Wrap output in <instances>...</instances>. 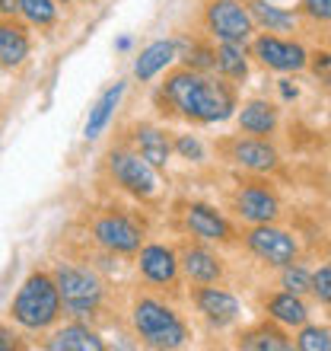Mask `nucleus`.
<instances>
[{
	"instance_id": "1",
	"label": "nucleus",
	"mask_w": 331,
	"mask_h": 351,
	"mask_svg": "<svg viewBox=\"0 0 331 351\" xmlns=\"http://www.w3.org/2000/svg\"><path fill=\"white\" fill-rule=\"evenodd\" d=\"M159 115H172L188 125H223L239 109V86L217 74H198L191 67H175L159 84Z\"/></svg>"
},
{
	"instance_id": "2",
	"label": "nucleus",
	"mask_w": 331,
	"mask_h": 351,
	"mask_svg": "<svg viewBox=\"0 0 331 351\" xmlns=\"http://www.w3.org/2000/svg\"><path fill=\"white\" fill-rule=\"evenodd\" d=\"M131 329L137 335L140 345L159 351H175L191 342V329L185 323V316L175 310L169 300L157 294H137L131 304Z\"/></svg>"
},
{
	"instance_id": "3",
	"label": "nucleus",
	"mask_w": 331,
	"mask_h": 351,
	"mask_svg": "<svg viewBox=\"0 0 331 351\" xmlns=\"http://www.w3.org/2000/svg\"><path fill=\"white\" fill-rule=\"evenodd\" d=\"M64 316V304L57 294L55 275L45 268L29 271L26 281L19 285L16 297L10 300V319L23 332H51Z\"/></svg>"
},
{
	"instance_id": "4",
	"label": "nucleus",
	"mask_w": 331,
	"mask_h": 351,
	"mask_svg": "<svg viewBox=\"0 0 331 351\" xmlns=\"http://www.w3.org/2000/svg\"><path fill=\"white\" fill-rule=\"evenodd\" d=\"M51 275H55L57 294H61V304H64V316L90 323L92 316L102 313L109 287H105V281L99 278L96 268L74 265V262H57Z\"/></svg>"
},
{
	"instance_id": "5",
	"label": "nucleus",
	"mask_w": 331,
	"mask_h": 351,
	"mask_svg": "<svg viewBox=\"0 0 331 351\" xmlns=\"http://www.w3.org/2000/svg\"><path fill=\"white\" fill-rule=\"evenodd\" d=\"M105 169H109L111 182L118 185L121 192H128L131 198H137V202H153L163 192L159 169L150 167L131 144L128 147H111L105 154Z\"/></svg>"
},
{
	"instance_id": "6",
	"label": "nucleus",
	"mask_w": 331,
	"mask_h": 351,
	"mask_svg": "<svg viewBox=\"0 0 331 351\" xmlns=\"http://www.w3.org/2000/svg\"><path fill=\"white\" fill-rule=\"evenodd\" d=\"M248 55L252 64L271 74H306V61H309V48L303 38L296 36H277V32H255L248 42Z\"/></svg>"
},
{
	"instance_id": "7",
	"label": "nucleus",
	"mask_w": 331,
	"mask_h": 351,
	"mask_svg": "<svg viewBox=\"0 0 331 351\" xmlns=\"http://www.w3.org/2000/svg\"><path fill=\"white\" fill-rule=\"evenodd\" d=\"M201 29L211 42H242V45H248L258 32L246 0H204Z\"/></svg>"
},
{
	"instance_id": "8",
	"label": "nucleus",
	"mask_w": 331,
	"mask_h": 351,
	"mask_svg": "<svg viewBox=\"0 0 331 351\" xmlns=\"http://www.w3.org/2000/svg\"><path fill=\"white\" fill-rule=\"evenodd\" d=\"M230 211L246 227H252V223H274L284 217V202H280L274 185L267 182V176H255V179H248V182L233 189Z\"/></svg>"
},
{
	"instance_id": "9",
	"label": "nucleus",
	"mask_w": 331,
	"mask_h": 351,
	"mask_svg": "<svg viewBox=\"0 0 331 351\" xmlns=\"http://www.w3.org/2000/svg\"><path fill=\"white\" fill-rule=\"evenodd\" d=\"M239 237H242V246H246L248 256L258 259L261 265L274 268V271L280 265H287V262L300 259V240H296L287 227H280L277 221L274 223H252Z\"/></svg>"
},
{
	"instance_id": "10",
	"label": "nucleus",
	"mask_w": 331,
	"mask_h": 351,
	"mask_svg": "<svg viewBox=\"0 0 331 351\" xmlns=\"http://www.w3.org/2000/svg\"><path fill=\"white\" fill-rule=\"evenodd\" d=\"M92 243L109 256H137V250L147 243L144 223L124 211H105L90 223Z\"/></svg>"
},
{
	"instance_id": "11",
	"label": "nucleus",
	"mask_w": 331,
	"mask_h": 351,
	"mask_svg": "<svg viewBox=\"0 0 331 351\" xmlns=\"http://www.w3.org/2000/svg\"><path fill=\"white\" fill-rule=\"evenodd\" d=\"M194 313L211 332H226L242 319V300L223 285H194L188 291Z\"/></svg>"
},
{
	"instance_id": "12",
	"label": "nucleus",
	"mask_w": 331,
	"mask_h": 351,
	"mask_svg": "<svg viewBox=\"0 0 331 351\" xmlns=\"http://www.w3.org/2000/svg\"><path fill=\"white\" fill-rule=\"evenodd\" d=\"M182 230L191 240L211 243V246H236L239 230L226 214L211 202H188L182 208Z\"/></svg>"
},
{
	"instance_id": "13",
	"label": "nucleus",
	"mask_w": 331,
	"mask_h": 351,
	"mask_svg": "<svg viewBox=\"0 0 331 351\" xmlns=\"http://www.w3.org/2000/svg\"><path fill=\"white\" fill-rule=\"evenodd\" d=\"M137 275L140 281L153 291H169L175 294L182 285V265H178V250L166 243H144L137 250Z\"/></svg>"
},
{
	"instance_id": "14",
	"label": "nucleus",
	"mask_w": 331,
	"mask_h": 351,
	"mask_svg": "<svg viewBox=\"0 0 331 351\" xmlns=\"http://www.w3.org/2000/svg\"><path fill=\"white\" fill-rule=\"evenodd\" d=\"M223 157L248 176H274L280 169V150L274 147L271 138L236 134L223 144Z\"/></svg>"
},
{
	"instance_id": "15",
	"label": "nucleus",
	"mask_w": 331,
	"mask_h": 351,
	"mask_svg": "<svg viewBox=\"0 0 331 351\" xmlns=\"http://www.w3.org/2000/svg\"><path fill=\"white\" fill-rule=\"evenodd\" d=\"M178 265L188 285H223L226 281V259L213 250L211 243L191 240L178 250Z\"/></svg>"
},
{
	"instance_id": "16",
	"label": "nucleus",
	"mask_w": 331,
	"mask_h": 351,
	"mask_svg": "<svg viewBox=\"0 0 331 351\" xmlns=\"http://www.w3.org/2000/svg\"><path fill=\"white\" fill-rule=\"evenodd\" d=\"M236 125H239V134H252V138H274L280 131V106L267 96H252V99H242L239 109H236Z\"/></svg>"
},
{
	"instance_id": "17",
	"label": "nucleus",
	"mask_w": 331,
	"mask_h": 351,
	"mask_svg": "<svg viewBox=\"0 0 331 351\" xmlns=\"http://www.w3.org/2000/svg\"><path fill=\"white\" fill-rule=\"evenodd\" d=\"M131 147L159 173H166L172 163V134L157 121H137L131 128Z\"/></svg>"
},
{
	"instance_id": "18",
	"label": "nucleus",
	"mask_w": 331,
	"mask_h": 351,
	"mask_svg": "<svg viewBox=\"0 0 331 351\" xmlns=\"http://www.w3.org/2000/svg\"><path fill=\"white\" fill-rule=\"evenodd\" d=\"M261 316H267L271 323L296 332L303 323L313 319V306H309V300L300 297V294H290V291H271V294L261 297Z\"/></svg>"
},
{
	"instance_id": "19",
	"label": "nucleus",
	"mask_w": 331,
	"mask_h": 351,
	"mask_svg": "<svg viewBox=\"0 0 331 351\" xmlns=\"http://www.w3.org/2000/svg\"><path fill=\"white\" fill-rule=\"evenodd\" d=\"M45 348L51 351H105V339L96 326H90L86 319H70V323H57L51 329V335L45 339Z\"/></svg>"
},
{
	"instance_id": "20",
	"label": "nucleus",
	"mask_w": 331,
	"mask_h": 351,
	"mask_svg": "<svg viewBox=\"0 0 331 351\" xmlns=\"http://www.w3.org/2000/svg\"><path fill=\"white\" fill-rule=\"evenodd\" d=\"M32 55V36L29 26L16 16H0V67L19 71Z\"/></svg>"
},
{
	"instance_id": "21",
	"label": "nucleus",
	"mask_w": 331,
	"mask_h": 351,
	"mask_svg": "<svg viewBox=\"0 0 331 351\" xmlns=\"http://www.w3.org/2000/svg\"><path fill=\"white\" fill-rule=\"evenodd\" d=\"M248 13L255 19L258 32H277V36H293L303 29V16L296 7L271 3V0H246Z\"/></svg>"
},
{
	"instance_id": "22",
	"label": "nucleus",
	"mask_w": 331,
	"mask_h": 351,
	"mask_svg": "<svg viewBox=\"0 0 331 351\" xmlns=\"http://www.w3.org/2000/svg\"><path fill=\"white\" fill-rule=\"evenodd\" d=\"M236 348L242 351H290L293 348V335L284 326L271 323L267 316H261L258 323L246 326L236 332Z\"/></svg>"
},
{
	"instance_id": "23",
	"label": "nucleus",
	"mask_w": 331,
	"mask_h": 351,
	"mask_svg": "<svg viewBox=\"0 0 331 351\" xmlns=\"http://www.w3.org/2000/svg\"><path fill=\"white\" fill-rule=\"evenodd\" d=\"M213 74L230 80L233 86H246L252 77V55L242 42H213Z\"/></svg>"
},
{
	"instance_id": "24",
	"label": "nucleus",
	"mask_w": 331,
	"mask_h": 351,
	"mask_svg": "<svg viewBox=\"0 0 331 351\" xmlns=\"http://www.w3.org/2000/svg\"><path fill=\"white\" fill-rule=\"evenodd\" d=\"M175 61H178L175 38H157V42H150V45L140 48V55L134 58L131 74H134V80H140V84H150V80H157L159 74H166Z\"/></svg>"
},
{
	"instance_id": "25",
	"label": "nucleus",
	"mask_w": 331,
	"mask_h": 351,
	"mask_svg": "<svg viewBox=\"0 0 331 351\" xmlns=\"http://www.w3.org/2000/svg\"><path fill=\"white\" fill-rule=\"evenodd\" d=\"M124 93H128V84H124V80H115L111 86H105V90L99 93V99L92 102L90 115H86L83 138H86V141H96L102 131L109 128L111 119H115V112H118V106H121V99H124Z\"/></svg>"
},
{
	"instance_id": "26",
	"label": "nucleus",
	"mask_w": 331,
	"mask_h": 351,
	"mask_svg": "<svg viewBox=\"0 0 331 351\" xmlns=\"http://www.w3.org/2000/svg\"><path fill=\"white\" fill-rule=\"evenodd\" d=\"M182 67H191L198 74H213V42L204 38H175Z\"/></svg>"
},
{
	"instance_id": "27",
	"label": "nucleus",
	"mask_w": 331,
	"mask_h": 351,
	"mask_svg": "<svg viewBox=\"0 0 331 351\" xmlns=\"http://www.w3.org/2000/svg\"><path fill=\"white\" fill-rule=\"evenodd\" d=\"M57 13H61L57 0H19V10H16V16L26 26H36V29H51L57 23Z\"/></svg>"
},
{
	"instance_id": "28",
	"label": "nucleus",
	"mask_w": 331,
	"mask_h": 351,
	"mask_svg": "<svg viewBox=\"0 0 331 351\" xmlns=\"http://www.w3.org/2000/svg\"><path fill=\"white\" fill-rule=\"evenodd\" d=\"M277 287L280 291H290V294L309 297V287H313V268L303 265V262H287V265L277 268Z\"/></svg>"
},
{
	"instance_id": "29",
	"label": "nucleus",
	"mask_w": 331,
	"mask_h": 351,
	"mask_svg": "<svg viewBox=\"0 0 331 351\" xmlns=\"http://www.w3.org/2000/svg\"><path fill=\"white\" fill-rule=\"evenodd\" d=\"M172 157L185 160L191 167H204L207 163V144L201 141V134L178 131V134H172Z\"/></svg>"
},
{
	"instance_id": "30",
	"label": "nucleus",
	"mask_w": 331,
	"mask_h": 351,
	"mask_svg": "<svg viewBox=\"0 0 331 351\" xmlns=\"http://www.w3.org/2000/svg\"><path fill=\"white\" fill-rule=\"evenodd\" d=\"M296 351H331V326L325 323H303L293 335Z\"/></svg>"
},
{
	"instance_id": "31",
	"label": "nucleus",
	"mask_w": 331,
	"mask_h": 351,
	"mask_svg": "<svg viewBox=\"0 0 331 351\" xmlns=\"http://www.w3.org/2000/svg\"><path fill=\"white\" fill-rule=\"evenodd\" d=\"M306 74L315 80V86L331 96V48H309V61H306Z\"/></svg>"
},
{
	"instance_id": "32",
	"label": "nucleus",
	"mask_w": 331,
	"mask_h": 351,
	"mask_svg": "<svg viewBox=\"0 0 331 351\" xmlns=\"http://www.w3.org/2000/svg\"><path fill=\"white\" fill-rule=\"evenodd\" d=\"M309 297H313L319 306L331 310V259L313 268V287H309Z\"/></svg>"
},
{
	"instance_id": "33",
	"label": "nucleus",
	"mask_w": 331,
	"mask_h": 351,
	"mask_svg": "<svg viewBox=\"0 0 331 351\" xmlns=\"http://www.w3.org/2000/svg\"><path fill=\"white\" fill-rule=\"evenodd\" d=\"M296 10H300L303 23L331 26V0H296Z\"/></svg>"
},
{
	"instance_id": "34",
	"label": "nucleus",
	"mask_w": 331,
	"mask_h": 351,
	"mask_svg": "<svg viewBox=\"0 0 331 351\" xmlns=\"http://www.w3.org/2000/svg\"><path fill=\"white\" fill-rule=\"evenodd\" d=\"M277 96H280V102H296L300 99V86H296V80L290 74H280V80L274 84Z\"/></svg>"
},
{
	"instance_id": "35",
	"label": "nucleus",
	"mask_w": 331,
	"mask_h": 351,
	"mask_svg": "<svg viewBox=\"0 0 331 351\" xmlns=\"http://www.w3.org/2000/svg\"><path fill=\"white\" fill-rule=\"evenodd\" d=\"M13 348H19L16 332H13L7 323H0V351H13Z\"/></svg>"
},
{
	"instance_id": "36",
	"label": "nucleus",
	"mask_w": 331,
	"mask_h": 351,
	"mask_svg": "<svg viewBox=\"0 0 331 351\" xmlns=\"http://www.w3.org/2000/svg\"><path fill=\"white\" fill-rule=\"evenodd\" d=\"M19 0H0V16H16Z\"/></svg>"
},
{
	"instance_id": "37",
	"label": "nucleus",
	"mask_w": 331,
	"mask_h": 351,
	"mask_svg": "<svg viewBox=\"0 0 331 351\" xmlns=\"http://www.w3.org/2000/svg\"><path fill=\"white\" fill-rule=\"evenodd\" d=\"M131 45H134V38H131V36H121L118 42H115V51H128Z\"/></svg>"
},
{
	"instance_id": "38",
	"label": "nucleus",
	"mask_w": 331,
	"mask_h": 351,
	"mask_svg": "<svg viewBox=\"0 0 331 351\" xmlns=\"http://www.w3.org/2000/svg\"><path fill=\"white\" fill-rule=\"evenodd\" d=\"M325 48H331V26H328V32H325Z\"/></svg>"
},
{
	"instance_id": "39",
	"label": "nucleus",
	"mask_w": 331,
	"mask_h": 351,
	"mask_svg": "<svg viewBox=\"0 0 331 351\" xmlns=\"http://www.w3.org/2000/svg\"><path fill=\"white\" fill-rule=\"evenodd\" d=\"M271 3H287V0H271Z\"/></svg>"
},
{
	"instance_id": "40",
	"label": "nucleus",
	"mask_w": 331,
	"mask_h": 351,
	"mask_svg": "<svg viewBox=\"0 0 331 351\" xmlns=\"http://www.w3.org/2000/svg\"><path fill=\"white\" fill-rule=\"evenodd\" d=\"M328 125H331V109H328Z\"/></svg>"
},
{
	"instance_id": "41",
	"label": "nucleus",
	"mask_w": 331,
	"mask_h": 351,
	"mask_svg": "<svg viewBox=\"0 0 331 351\" xmlns=\"http://www.w3.org/2000/svg\"><path fill=\"white\" fill-rule=\"evenodd\" d=\"M0 99H3V96H0Z\"/></svg>"
}]
</instances>
